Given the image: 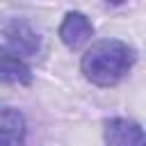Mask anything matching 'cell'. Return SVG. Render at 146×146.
Masks as SVG:
<instances>
[{
    "label": "cell",
    "mask_w": 146,
    "mask_h": 146,
    "mask_svg": "<svg viewBox=\"0 0 146 146\" xmlns=\"http://www.w3.org/2000/svg\"><path fill=\"white\" fill-rule=\"evenodd\" d=\"M135 59H137V52L132 46L116 39H103V41H96L84 52L82 73L89 82L98 87H112L132 68Z\"/></svg>",
    "instance_id": "6da1fadb"
},
{
    "label": "cell",
    "mask_w": 146,
    "mask_h": 146,
    "mask_svg": "<svg viewBox=\"0 0 146 146\" xmlns=\"http://www.w3.org/2000/svg\"><path fill=\"white\" fill-rule=\"evenodd\" d=\"M94 36V25L91 21L80 14V11H68L59 25V39L66 48L71 50H78L82 43H87L89 39Z\"/></svg>",
    "instance_id": "7a4b0ae2"
},
{
    "label": "cell",
    "mask_w": 146,
    "mask_h": 146,
    "mask_svg": "<svg viewBox=\"0 0 146 146\" xmlns=\"http://www.w3.org/2000/svg\"><path fill=\"white\" fill-rule=\"evenodd\" d=\"M105 144L107 146H146L141 125L130 119H110L105 123Z\"/></svg>",
    "instance_id": "3957f363"
},
{
    "label": "cell",
    "mask_w": 146,
    "mask_h": 146,
    "mask_svg": "<svg viewBox=\"0 0 146 146\" xmlns=\"http://www.w3.org/2000/svg\"><path fill=\"white\" fill-rule=\"evenodd\" d=\"M25 121L14 107H0V146H23Z\"/></svg>",
    "instance_id": "277c9868"
},
{
    "label": "cell",
    "mask_w": 146,
    "mask_h": 146,
    "mask_svg": "<svg viewBox=\"0 0 146 146\" xmlns=\"http://www.w3.org/2000/svg\"><path fill=\"white\" fill-rule=\"evenodd\" d=\"M0 82H5V84H30L32 71L16 52L0 50Z\"/></svg>",
    "instance_id": "5b68a950"
},
{
    "label": "cell",
    "mask_w": 146,
    "mask_h": 146,
    "mask_svg": "<svg viewBox=\"0 0 146 146\" xmlns=\"http://www.w3.org/2000/svg\"><path fill=\"white\" fill-rule=\"evenodd\" d=\"M5 34H7V41L11 43V48H14V52L18 55H34L36 50H39V34L27 25V23H18V21H14L7 30H5Z\"/></svg>",
    "instance_id": "8992f818"
},
{
    "label": "cell",
    "mask_w": 146,
    "mask_h": 146,
    "mask_svg": "<svg viewBox=\"0 0 146 146\" xmlns=\"http://www.w3.org/2000/svg\"><path fill=\"white\" fill-rule=\"evenodd\" d=\"M110 5H121V2H125V0H107Z\"/></svg>",
    "instance_id": "52a82bcc"
}]
</instances>
